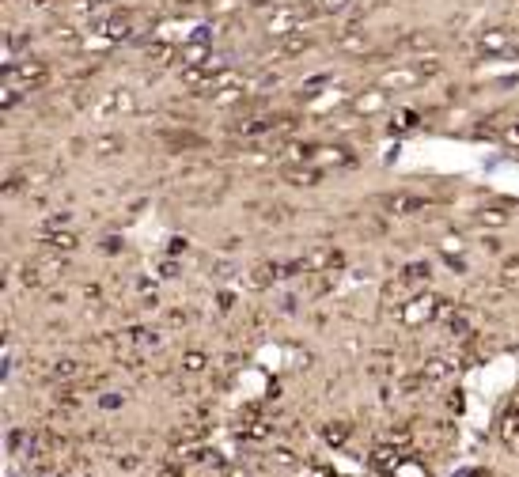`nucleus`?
Listing matches in <instances>:
<instances>
[{
  "label": "nucleus",
  "instance_id": "obj_15",
  "mask_svg": "<svg viewBox=\"0 0 519 477\" xmlns=\"http://www.w3.org/2000/svg\"><path fill=\"white\" fill-rule=\"evenodd\" d=\"M402 50H410V53H421V50H432V35H428L425 27L421 30H410V35L402 38Z\"/></svg>",
  "mask_w": 519,
  "mask_h": 477
},
{
  "label": "nucleus",
  "instance_id": "obj_31",
  "mask_svg": "<svg viewBox=\"0 0 519 477\" xmlns=\"http://www.w3.org/2000/svg\"><path fill=\"white\" fill-rule=\"evenodd\" d=\"M398 474H402V477H428L425 470H421V466H413V462H402Z\"/></svg>",
  "mask_w": 519,
  "mask_h": 477
},
{
  "label": "nucleus",
  "instance_id": "obj_26",
  "mask_svg": "<svg viewBox=\"0 0 519 477\" xmlns=\"http://www.w3.org/2000/svg\"><path fill=\"white\" fill-rule=\"evenodd\" d=\"M299 50H311V38L299 35V30H296V35H288V38H285V53H299Z\"/></svg>",
  "mask_w": 519,
  "mask_h": 477
},
{
  "label": "nucleus",
  "instance_id": "obj_21",
  "mask_svg": "<svg viewBox=\"0 0 519 477\" xmlns=\"http://www.w3.org/2000/svg\"><path fill=\"white\" fill-rule=\"evenodd\" d=\"M322 435H326V443L342 447V443L349 440V424H345V420H334V424H326V432H322Z\"/></svg>",
  "mask_w": 519,
  "mask_h": 477
},
{
  "label": "nucleus",
  "instance_id": "obj_2",
  "mask_svg": "<svg viewBox=\"0 0 519 477\" xmlns=\"http://www.w3.org/2000/svg\"><path fill=\"white\" fill-rule=\"evenodd\" d=\"M474 50L482 53V57H512V50H516V30H512V27H489V30H477Z\"/></svg>",
  "mask_w": 519,
  "mask_h": 477
},
{
  "label": "nucleus",
  "instance_id": "obj_27",
  "mask_svg": "<svg viewBox=\"0 0 519 477\" xmlns=\"http://www.w3.org/2000/svg\"><path fill=\"white\" fill-rule=\"evenodd\" d=\"M103 35L107 38H129V19H110L107 27H103Z\"/></svg>",
  "mask_w": 519,
  "mask_h": 477
},
{
  "label": "nucleus",
  "instance_id": "obj_8",
  "mask_svg": "<svg viewBox=\"0 0 519 477\" xmlns=\"http://www.w3.org/2000/svg\"><path fill=\"white\" fill-rule=\"evenodd\" d=\"M91 152L99 159L121 156V152H125V136H121V133H99V136H91Z\"/></svg>",
  "mask_w": 519,
  "mask_h": 477
},
{
  "label": "nucleus",
  "instance_id": "obj_6",
  "mask_svg": "<svg viewBox=\"0 0 519 477\" xmlns=\"http://www.w3.org/2000/svg\"><path fill=\"white\" fill-rule=\"evenodd\" d=\"M334 46L342 53H353V57H364V53L371 50V42H368V35L364 30H356V27H345V30H337L334 35Z\"/></svg>",
  "mask_w": 519,
  "mask_h": 477
},
{
  "label": "nucleus",
  "instance_id": "obj_19",
  "mask_svg": "<svg viewBox=\"0 0 519 477\" xmlns=\"http://www.w3.org/2000/svg\"><path fill=\"white\" fill-rule=\"evenodd\" d=\"M477 224H482V228H504L508 213L504 208H482V213H477Z\"/></svg>",
  "mask_w": 519,
  "mask_h": 477
},
{
  "label": "nucleus",
  "instance_id": "obj_4",
  "mask_svg": "<svg viewBox=\"0 0 519 477\" xmlns=\"http://www.w3.org/2000/svg\"><path fill=\"white\" fill-rule=\"evenodd\" d=\"M277 129H285V125H281L273 114H254V118L235 121L231 133H235V136H247V141H250V136H265V133H277Z\"/></svg>",
  "mask_w": 519,
  "mask_h": 477
},
{
  "label": "nucleus",
  "instance_id": "obj_16",
  "mask_svg": "<svg viewBox=\"0 0 519 477\" xmlns=\"http://www.w3.org/2000/svg\"><path fill=\"white\" fill-rule=\"evenodd\" d=\"M443 375H451V360H443V357H432L425 363V371H421V379H428V383H436Z\"/></svg>",
  "mask_w": 519,
  "mask_h": 477
},
{
  "label": "nucleus",
  "instance_id": "obj_18",
  "mask_svg": "<svg viewBox=\"0 0 519 477\" xmlns=\"http://www.w3.org/2000/svg\"><path fill=\"white\" fill-rule=\"evenodd\" d=\"M133 107H137V102H133V91H125V87H114V95L107 99V107H103V110H125V114H129Z\"/></svg>",
  "mask_w": 519,
  "mask_h": 477
},
{
  "label": "nucleus",
  "instance_id": "obj_12",
  "mask_svg": "<svg viewBox=\"0 0 519 477\" xmlns=\"http://www.w3.org/2000/svg\"><path fill=\"white\" fill-rule=\"evenodd\" d=\"M371 466H376V470H398V466H402V451L383 443V447L371 451Z\"/></svg>",
  "mask_w": 519,
  "mask_h": 477
},
{
  "label": "nucleus",
  "instance_id": "obj_10",
  "mask_svg": "<svg viewBox=\"0 0 519 477\" xmlns=\"http://www.w3.org/2000/svg\"><path fill=\"white\" fill-rule=\"evenodd\" d=\"M299 30V12L296 8H285V12H277L270 19V35H277V38H288V35H296Z\"/></svg>",
  "mask_w": 519,
  "mask_h": 477
},
{
  "label": "nucleus",
  "instance_id": "obj_28",
  "mask_svg": "<svg viewBox=\"0 0 519 477\" xmlns=\"http://www.w3.org/2000/svg\"><path fill=\"white\" fill-rule=\"evenodd\" d=\"M205 352H186V357H182V368L186 371H193V375H197V371H205Z\"/></svg>",
  "mask_w": 519,
  "mask_h": 477
},
{
  "label": "nucleus",
  "instance_id": "obj_20",
  "mask_svg": "<svg viewBox=\"0 0 519 477\" xmlns=\"http://www.w3.org/2000/svg\"><path fill=\"white\" fill-rule=\"evenodd\" d=\"M69 224H72V213H64V208H61V213H50L42 220V235H50V231H64Z\"/></svg>",
  "mask_w": 519,
  "mask_h": 477
},
{
  "label": "nucleus",
  "instance_id": "obj_5",
  "mask_svg": "<svg viewBox=\"0 0 519 477\" xmlns=\"http://www.w3.org/2000/svg\"><path fill=\"white\" fill-rule=\"evenodd\" d=\"M440 303H443V299L417 296V299H413V307H405V311H402V318L410 322V326H421V322H428V318H436V314H440Z\"/></svg>",
  "mask_w": 519,
  "mask_h": 477
},
{
  "label": "nucleus",
  "instance_id": "obj_24",
  "mask_svg": "<svg viewBox=\"0 0 519 477\" xmlns=\"http://www.w3.org/2000/svg\"><path fill=\"white\" fill-rule=\"evenodd\" d=\"M413 69H417V76L421 80H432V76H440V69H443V64L440 61H436V57H421V61H413Z\"/></svg>",
  "mask_w": 519,
  "mask_h": 477
},
{
  "label": "nucleus",
  "instance_id": "obj_33",
  "mask_svg": "<svg viewBox=\"0 0 519 477\" xmlns=\"http://www.w3.org/2000/svg\"><path fill=\"white\" fill-rule=\"evenodd\" d=\"M516 413H519V398H516Z\"/></svg>",
  "mask_w": 519,
  "mask_h": 477
},
{
  "label": "nucleus",
  "instance_id": "obj_17",
  "mask_svg": "<svg viewBox=\"0 0 519 477\" xmlns=\"http://www.w3.org/2000/svg\"><path fill=\"white\" fill-rule=\"evenodd\" d=\"M500 440H504V447H516V440H519V413L516 409L500 420Z\"/></svg>",
  "mask_w": 519,
  "mask_h": 477
},
{
  "label": "nucleus",
  "instance_id": "obj_32",
  "mask_svg": "<svg viewBox=\"0 0 519 477\" xmlns=\"http://www.w3.org/2000/svg\"><path fill=\"white\" fill-rule=\"evenodd\" d=\"M121 402H125V398H118V394H107V398H99V406H103V409H118Z\"/></svg>",
  "mask_w": 519,
  "mask_h": 477
},
{
  "label": "nucleus",
  "instance_id": "obj_7",
  "mask_svg": "<svg viewBox=\"0 0 519 477\" xmlns=\"http://www.w3.org/2000/svg\"><path fill=\"white\" fill-rule=\"evenodd\" d=\"M334 265H342V250H334V246H319V250H311V254H304L307 273H326V269H334Z\"/></svg>",
  "mask_w": 519,
  "mask_h": 477
},
{
  "label": "nucleus",
  "instance_id": "obj_1",
  "mask_svg": "<svg viewBox=\"0 0 519 477\" xmlns=\"http://www.w3.org/2000/svg\"><path fill=\"white\" fill-rule=\"evenodd\" d=\"M4 84L15 87V91H35V87L46 84V61L38 57H8L4 61Z\"/></svg>",
  "mask_w": 519,
  "mask_h": 477
},
{
  "label": "nucleus",
  "instance_id": "obj_3",
  "mask_svg": "<svg viewBox=\"0 0 519 477\" xmlns=\"http://www.w3.org/2000/svg\"><path fill=\"white\" fill-rule=\"evenodd\" d=\"M383 208L391 216H413V213H425V208H428V197H425V193L398 190V193H391V197H383Z\"/></svg>",
  "mask_w": 519,
  "mask_h": 477
},
{
  "label": "nucleus",
  "instance_id": "obj_29",
  "mask_svg": "<svg viewBox=\"0 0 519 477\" xmlns=\"http://www.w3.org/2000/svg\"><path fill=\"white\" fill-rule=\"evenodd\" d=\"M402 277H405V280H413V285H421V280H428V262H425V265H421V262H417V265H410V269H405Z\"/></svg>",
  "mask_w": 519,
  "mask_h": 477
},
{
  "label": "nucleus",
  "instance_id": "obj_14",
  "mask_svg": "<svg viewBox=\"0 0 519 477\" xmlns=\"http://www.w3.org/2000/svg\"><path fill=\"white\" fill-rule=\"evenodd\" d=\"M421 125V114L417 110H394V118H391V133H413V129Z\"/></svg>",
  "mask_w": 519,
  "mask_h": 477
},
{
  "label": "nucleus",
  "instance_id": "obj_30",
  "mask_svg": "<svg viewBox=\"0 0 519 477\" xmlns=\"http://www.w3.org/2000/svg\"><path fill=\"white\" fill-rule=\"evenodd\" d=\"M500 144H504V148H519V125H508L504 133H500Z\"/></svg>",
  "mask_w": 519,
  "mask_h": 477
},
{
  "label": "nucleus",
  "instance_id": "obj_23",
  "mask_svg": "<svg viewBox=\"0 0 519 477\" xmlns=\"http://www.w3.org/2000/svg\"><path fill=\"white\" fill-rule=\"evenodd\" d=\"M349 4H353V0H315L319 15H342V12H349Z\"/></svg>",
  "mask_w": 519,
  "mask_h": 477
},
{
  "label": "nucleus",
  "instance_id": "obj_25",
  "mask_svg": "<svg viewBox=\"0 0 519 477\" xmlns=\"http://www.w3.org/2000/svg\"><path fill=\"white\" fill-rule=\"evenodd\" d=\"M19 99H23V91H15V87H8V84L0 87V110H4V114H12Z\"/></svg>",
  "mask_w": 519,
  "mask_h": 477
},
{
  "label": "nucleus",
  "instance_id": "obj_9",
  "mask_svg": "<svg viewBox=\"0 0 519 477\" xmlns=\"http://www.w3.org/2000/svg\"><path fill=\"white\" fill-rule=\"evenodd\" d=\"M353 110L356 114H379V110H387V87H371L368 95H356Z\"/></svg>",
  "mask_w": 519,
  "mask_h": 477
},
{
  "label": "nucleus",
  "instance_id": "obj_13",
  "mask_svg": "<svg viewBox=\"0 0 519 477\" xmlns=\"http://www.w3.org/2000/svg\"><path fill=\"white\" fill-rule=\"evenodd\" d=\"M319 179H322L319 167H288L285 171V182L292 186H319Z\"/></svg>",
  "mask_w": 519,
  "mask_h": 477
},
{
  "label": "nucleus",
  "instance_id": "obj_22",
  "mask_svg": "<svg viewBox=\"0 0 519 477\" xmlns=\"http://www.w3.org/2000/svg\"><path fill=\"white\" fill-rule=\"evenodd\" d=\"M80 371H84V363H80V360H58V368H53V379H76Z\"/></svg>",
  "mask_w": 519,
  "mask_h": 477
},
{
  "label": "nucleus",
  "instance_id": "obj_11",
  "mask_svg": "<svg viewBox=\"0 0 519 477\" xmlns=\"http://www.w3.org/2000/svg\"><path fill=\"white\" fill-rule=\"evenodd\" d=\"M42 246L50 250V254H72V250L80 246V239L72 235V231H50V235H42Z\"/></svg>",
  "mask_w": 519,
  "mask_h": 477
}]
</instances>
